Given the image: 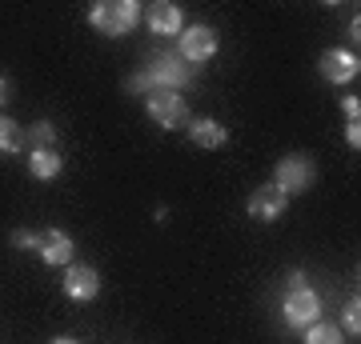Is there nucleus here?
<instances>
[{
	"label": "nucleus",
	"mask_w": 361,
	"mask_h": 344,
	"mask_svg": "<svg viewBox=\"0 0 361 344\" xmlns=\"http://www.w3.org/2000/svg\"><path fill=\"white\" fill-rule=\"evenodd\" d=\"M25 141H32V148H52L56 144V125L52 120H37V125L28 128Z\"/></svg>",
	"instance_id": "dca6fc26"
},
{
	"label": "nucleus",
	"mask_w": 361,
	"mask_h": 344,
	"mask_svg": "<svg viewBox=\"0 0 361 344\" xmlns=\"http://www.w3.org/2000/svg\"><path fill=\"white\" fill-rule=\"evenodd\" d=\"M125 89H129V96H149V92H153V80H149L145 68H137V72L125 80Z\"/></svg>",
	"instance_id": "a211bd4d"
},
{
	"label": "nucleus",
	"mask_w": 361,
	"mask_h": 344,
	"mask_svg": "<svg viewBox=\"0 0 361 344\" xmlns=\"http://www.w3.org/2000/svg\"><path fill=\"white\" fill-rule=\"evenodd\" d=\"M49 344H77L73 336H56V340H49Z\"/></svg>",
	"instance_id": "b1692460"
},
{
	"label": "nucleus",
	"mask_w": 361,
	"mask_h": 344,
	"mask_svg": "<svg viewBox=\"0 0 361 344\" xmlns=\"http://www.w3.org/2000/svg\"><path fill=\"white\" fill-rule=\"evenodd\" d=\"M341 329L353 332V336H361V300H357V296L345 300V308H341Z\"/></svg>",
	"instance_id": "f3484780"
},
{
	"label": "nucleus",
	"mask_w": 361,
	"mask_h": 344,
	"mask_svg": "<svg viewBox=\"0 0 361 344\" xmlns=\"http://www.w3.org/2000/svg\"><path fill=\"white\" fill-rule=\"evenodd\" d=\"M285 324L289 329H310L313 320H322V296L313 293V288H293V293L285 296Z\"/></svg>",
	"instance_id": "423d86ee"
},
{
	"label": "nucleus",
	"mask_w": 361,
	"mask_h": 344,
	"mask_svg": "<svg viewBox=\"0 0 361 344\" xmlns=\"http://www.w3.org/2000/svg\"><path fill=\"white\" fill-rule=\"evenodd\" d=\"M345 144L353 148V153L361 148V125H357V120H345Z\"/></svg>",
	"instance_id": "aec40b11"
},
{
	"label": "nucleus",
	"mask_w": 361,
	"mask_h": 344,
	"mask_svg": "<svg viewBox=\"0 0 361 344\" xmlns=\"http://www.w3.org/2000/svg\"><path fill=\"white\" fill-rule=\"evenodd\" d=\"M145 108H149V120H157V125L165 128V132H177V128H189V104H185V96L180 92H165L157 89L145 96Z\"/></svg>",
	"instance_id": "20e7f679"
},
{
	"label": "nucleus",
	"mask_w": 361,
	"mask_h": 344,
	"mask_svg": "<svg viewBox=\"0 0 361 344\" xmlns=\"http://www.w3.org/2000/svg\"><path fill=\"white\" fill-rule=\"evenodd\" d=\"M305 344H345V336L329 320H313L310 329H305Z\"/></svg>",
	"instance_id": "2eb2a0df"
},
{
	"label": "nucleus",
	"mask_w": 361,
	"mask_h": 344,
	"mask_svg": "<svg viewBox=\"0 0 361 344\" xmlns=\"http://www.w3.org/2000/svg\"><path fill=\"white\" fill-rule=\"evenodd\" d=\"M145 16H149V28H153L157 37H180L185 32V13H180V4H173V0L149 4Z\"/></svg>",
	"instance_id": "9b49d317"
},
{
	"label": "nucleus",
	"mask_w": 361,
	"mask_h": 344,
	"mask_svg": "<svg viewBox=\"0 0 361 344\" xmlns=\"http://www.w3.org/2000/svg\"><path fill=\"white\" fill-rule=\"evenodd\" d=\"M40 244V232H28V229H16L13 232V248H20V253H32Z\"/></svg>",
	"instance_id": "6ab92c4d"
},
{
	"label": "nucleus",
	"mask_w": 361,
	"mask_h": 344,
	"mask_svg": "<svg viewBox=\"0 0 361 344\" xmlns=\"http://www.w3.org/2000/svg\"><path fill=\"white\" fill-rule=\"evenodd\" d=\"M361 72V60H357V52H349V49H329L322 56V77L329 80V84H349V80H357Z\"/></svg>",
	"instance_id": "1a4fd4ad"
},
{
	"label": "nucleus",
	"mask_w": 361,
	"mask_h": 344,
	"mask_svg": "<svg viewBox=\"0 0 361 344\" xmlns=\"http://www.w3.org/2000/svg\"><path fill=\"white\" fill-rule=\"evenodd\" d=\"M8 96H13V84H8V77H0V108L8 104Z\"/></svg>",
	"instance_id": "4be33fe9"
},
{
	"label": "nucleus",
	"mask_w": 361,
	"mask_h": 344,
	"mask_svg": "<svg viewBox=\"0 0 361 344\" xmlns=\"http://www.w3.org/2000/svg\"><path fill=\"white\" fill-rule=\"evenodd\" d=\"M217 32L209 25H189L185 32L177 37V56L185 64H205L209 56H217Z\"/></svg>",
	"instance_id": "39448f33"
},
{
	"label": "nucleus",
	"mask_w": 361,
	"mask_h": 344,
	"mask_svg": "<svg viewBox=\"0 0 361 344\" xmlns=\"http://www.w3.org/2000/svg\"><path fill=\"white\" fill-rule=\"evenodd\" d=\"M345 37L353 40V44H357V37H361V28H357V20H349V25H345Z\"/></svg>",
	"instance_id": "5701e85b"
},
{
	"label": "nucleus",
	"mask_w": 361,
	"mask_h": 344,
	"mask_svg": "<svg viewBox=\"0 0 361 344\" xmlns=\"http://www.w3.org/2000/svg\"><path fill=\"white\" fill-rule=\"evenodd\" d=\"M25 148V132H20V125H16L13 116L0 113V156H13Z\"/></svg>",
	"instance_id": "4468645a"
},
{
	"label": "nucleus",
	"mask_w": 361,
	"mask_h": 344,
	"mask_svg": "<svg viewBox=\"0 0 361 344\" xmlns=\"http://www.w3.org/2000/svg\"><path fill=\"white\" fill-rule=\"evenodd\" d=\"M341 108H345L349 120H357V116H361V101H357V96H341Z\"/></svg>",
	"instance_id": "412c9836"
},
{
	"label": "nucleus",
	"mask_w": 361,
	"mask_h": 344,
	"mask_svg": "<svg viewBox=\"0 0 361 344\" xmlns=\"http://www.w3.org/2000/svg\"><path fill=\"white\" fill-rule=\"evenodd\" d=\"M285 204H289V196H285L277 184H257V192L249 196V217H253V220H265V224H273V220L285 212Z\"/></svg>",
	"instance_id": "9d476101"
},
{
	"label": "nucleus",
	"mask_w": 361,
	"mask_h": 344,
	"mask_svg": "<svg viewBox=\"0 0 361 344\" xmlns=\"http://www.w3.org/2000/svg\"><path fill=\"white\" fill-rule=\"evenodd\" d=\"M185 132H189V141L197 148H221V144L229 141V128L221 125V120H213V116H193Z\"/></svg>",
	"instance_id": "f8f14e48"
},
{
	"label": "nucleus",
	"mask_w": 361,
	"mask_h": 344,
	"mask_svg": "<svg viewBox=\"0 0 361 344\" xmlns=\"http://www.w3.org/2000/svg\"><path fill=\"white\" fill-rule=\"evenodd\" d=\"M37 253H40V260H44V265L68 268V265H73V253H77V244H73V236H68L65 229H44V232H40Z\"/></svg>",
	"instance_id": "6e6552de"
},
{
	"label": "nucleus",
	"mask_w": 361,
	"mask_h": 344,
	"mask_svg": "<svg viewBox=\"0 0 361 344\" xmlns=\"http://www.w3.org/2000/svg\"><path fill=\"white\" fill-rule=\"evenodd\" d=\"M145 72L153 80V92L165 89V92H177V89H189L193 84V64H185L177 52H153Z\"/></svg>",
	"instance_id": "7ed1b4c3"
},
{
	"label": "nucleus",
	"mask_w": 361,
	"mask_h": 344,
	"mask_svg": "<svg viewBox=\"0 0 361 344\" xmlns=\"http://www.w3.org/2000/svg\"><path fill=\"white\" fill-rule=\"evenodd\" d=\"M61 168H65V160H61L56 148H32V153H28V172L37 180H56Z\"/></svg>",
	"instance_id": "ddd939ff"
},
{
	"label": "nucleus",
	"mask_w": 361,
	"mask_h": 344,
	"mask_svg": "<svg viewBox=\"0 0 361 344\" xmlns=\"http://www.w3.org/2000/svg\"><path fill=\"white\" fill-rule=\"evenodd\" d=\"M61 288H65L68 300H77V305H89V300H97V293H101V272L92 265H68L65 268V281H61Z\"/></svg>",
	"instance_id": "0eeeda50"
},
{
	"label": "nucleus",
	"mask_w": 361,
	"mask_h": 344,
	"mask_svg": "<svg viewBox=\"0 0 361 344\" xmlns=\"http://www.w3.org/2000/svg\"><path fill=\"white\" fill-rule=\"evenodd\" d=\"M141 4L137 0H97L89 8V25L101 32V37H129L133 28L141 25Z\"/></svg>",
	"instance_id": "f257e3e1"
},
{
	"label": "nucleus",
	"mask_w": 361,
	"mask_h": 344,
	"mask_svg": "<svg viewBox=\"0 0 361 344\" xmlns=\"http://www.w3.org/2000/svg\"><path fill=\"white\" fill-rule=\"evenodd\" d=\"M313 180H317V165H313V156H305V153L281 156L277 168H273V184H277L285 196H301V192H310Z\"/></svg>",
	"instance_id": "f03ea898"
}]
</instances>
